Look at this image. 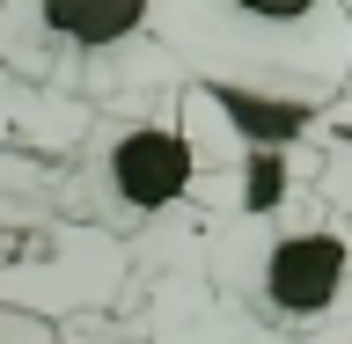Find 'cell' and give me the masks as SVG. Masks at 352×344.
<instances>
[{"label":"cell","instance_id":"cell-1","mask_svg":"<svg viewBox=\"0 0 352 344\" xmlns=\"http://www.w3.org/2000/svg\"><path fill=\"white\" fill-rule=\"evenodd\" d=\"M162 51L198 88L316 110L352 81V0H169Z\"/></svg>","mask_w":352,"mask_h":344},{"label":"cell","instance_id":"cell-2","mask_svg":"<svg viewBox=\"0 0 352 344\" xmlns=\"http://www.w3.org/2000/svg\"><path fill=\"white\" fill-rule=\"evenodd\" d=\"M206 279L272 337H323L352 323V220L323 198L206 220Z\"/></svg>","mask_w":352,"mask_h":344},{"label":"cell","instance_id":"cell-3","mask_svg":"<svg viewBox=\"0 0 352 344\" xmlns=\"http://www.w3.org/2000/svg\"><path fill=\"white\" fill-rule=\"evenodd\" d=\"M162 8L169 0H0V66L37 88H154L132 59L176 73Z\"/></svg>","mask_w":352,"mask_h":344},{"label":"cell","instance_id":"cell-4","mask_svg":"<svg viewBox=\"0 0 352 344\" xmlns=\"http://www.w3.org/2000/svg\"><path fill=\"white\" fill-rule=\"evenodd\" d=\"M198 198V132L184 110V88H169L154 110L103 117L88 132L81 176H74V205L103 227H154L176 205Z\"/></svg>","mask_w":352,"mask_h":344},{"label":"cell","instance_id":"cell-5","mask_svg":"<svg viewBox=\"0 0 352 344\" xmlns=\"http://www.w3.org/2000/svg\"><path fill=\"white\" fill-rule=\"evenodd\" d=\"M316 191L338 220H352V110H345V132H338V147L316 161Z\"/></svg>","mask_w":352,"mask_h":344},{"label":"cell","instance_id":"cell-6","mask_svg":"<svg viewBox=\"0 0 352 344\" xmlns=\"http://www.w3.org/2000/svg\"><path fill=\"white\" fill-rule=\"evenodd\" d=\"M301 344H352V323H338V330H323V337H301Z\"/></svg>","mask_w":352,"mask_h":344}]
</instances>
